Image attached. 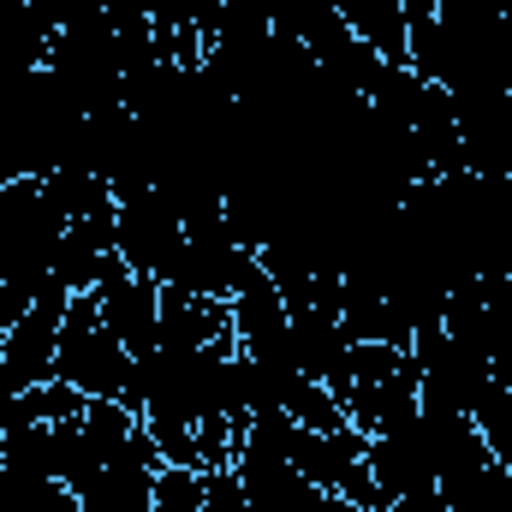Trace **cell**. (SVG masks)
<instances>
[{
	"instance_id": "obj_2",
	"label": "cell",
	"mask_w": 512,
	"mask_h": 512,
	"mask_svg": "<svg viewBox=\"0 0 512 512\" xmlns=\"http://www.w3.org/2000/svg\"><path fill=\"white\" fill-rule=\"evenodd\" d=\"M78 298V286L66 274H48L42 292L30 298V310L18 316V328L6 334L0 346V399H18L30 387L54 382V352H60V322H66V304Z\"/></svg>"
},
{
	"instance_id": "obj_1",
	"label": "cell",
	"mask_w": 512,
	"mask_h": 512,
	"mask_svg": "<svg viewBox=\"0 0 512 512\" xmlns=\"http://www.w3.org/2000/svg\"><path fill=\"white\" fill-rule=\"evenodd\" d=\"M54 376L72 382L84 399H120V405L131 399V352L120 346V334L102 322L96 292H78V298L66 304Z\"/></svg>"
},
{
	"instance_id": "obj_3",
	"label": "cell",
	"mask_w": 512,
	"mask_h": 512,
	"mask_svg": "<svg viewBox=\"0 0 512 512\" xmlns=\"http://www.w3.org/2000/svg\"><path fill=\"white\" fill-rule=\"evenodd\" d=\"M0 447H6V417H0Z\"/></svg>"
}]
</instances>
